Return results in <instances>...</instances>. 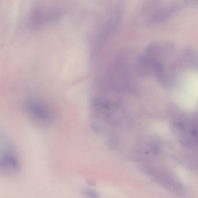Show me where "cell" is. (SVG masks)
<instances>
[{"label": "cell", "instance_id": "6da1fadb", "mask_svg": "<svg viewBox=\"0 0 198 198\" xmlns=\"http://www.w3.org/2000/svg\"><path fill=\"white\" fill-rule=\"evenodd\" d=\"M4 149L1 154V168L5 171H15L19 169V162L13 147L10 143L5 141Z\"/></svg>", "mask_w": 198, "mask_h": 198}, {"label": "cell", "instance_id": "7a4b0ae2", "mask_svg": "<svg viewBox=\"0 0 198 198\" xmlns=\"http://www.w3.org/2000/svg\"><path fill=\"white\" fill-rule=\"evenodd\" d=\"M29 111L36 119L41 121L47 122L50 120V116L48 110L40 103L35 102L30 103L28 105Z\"/></svg>", "mask_w": 198, "mask_h": 198}, {"label": "cell", "instance_id": "3957f363", "mask_svg": "<svg viewBox=\"0 0 198 198\" xmlns=\"http://www.w3.org/2000/svg\"><path fill=\"white\" fill-rule=\"evenodd\" d=\"M86 194L89 198H97L99 196L98 193L92 190H87L86 191Z\"/></svg>", "mask_w": 198, "mask_h": 198}]
</instances>
